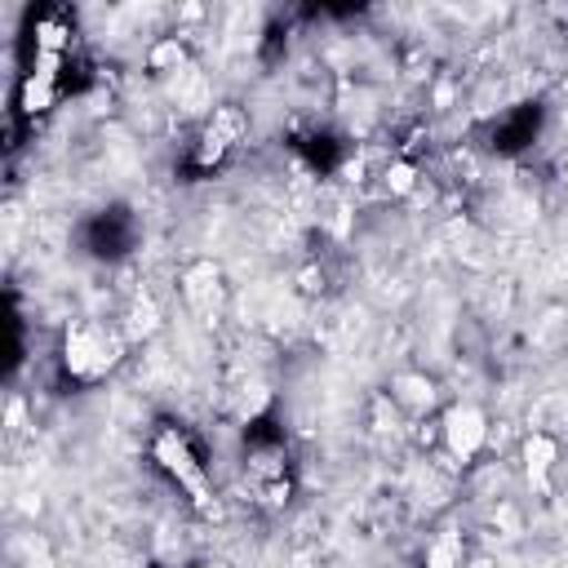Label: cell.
Here are the masks:
<instances>
[{"label":"cell","mask_w":568,"mask_h":568,"mask_svg":"<svg viewBox=\"0 0 568 568\" xmlns=\"http://www.w3.org/2000/svg\"><path fill=\"white\" fill-rule=\"evenodd\" d=\"M120 351H124V342H120V333L115 328H106V324H71L67 328V342H62V359H67V368L75 373V377H98V373H106L115 359H120Z\"/></svg>","instance_id":"1"},{"label":"cell","mask_w":568,"mask_h":568,"mask_svg":"<svg viewBox=\"0 0 568 568\" xmlns=\"http://www.w3.org/2000/svg\"><path fill=\"white\" fill-rule=\"evenodd\" d=\"M439 435H444V448L466 466L470 457H479V448L488 444L493 426L484 417L479 404H453L444 417H439Z\"/></svg>","instance_id":"2"},{"label":"cell","mask_w":568,"mask_h":568,"mask_svg":"<svg viewBox=\"0 0 568 568\" xmlns=\"http://www.w3.org/2000/svg\"><path fill=\"white\" fill-rule=\"evenodd\" d=\"M155 457L164 462V470L182 484V488H191V501L200 506V510H209V488H204V475H200V466H195V457H191V444L169 426V430H160V439H155Z\"/></svg>","instance_id":"3"},{"label":"cell","mask_w":568,"mask_h":568,"mask_svg":"<svg viewBox=\"0 0 568 568\" xmlns=\"http://www.w3.org/2000/svg\"><path fill=\"white\" fill-rule=\"evenodd\" d=\"M519 462H524L528 484H532V488H546V479H550V470H555V462H559V444H555L546 430H532V435H524V444H519Z\"/></svg>","instance_id":"4"},{"label":"cell","mask_w":568,"mask_h":568,"mask_svg":"<svg viewBox=\"0 0 568 568\" xmlns=\"http://www.w3.org/2000/svg\"><path fill=\"white\" fill-rule=\"evenodd\" d=\"M462 559H466L462 532H439V537L426 546V568H462Z\"/></svg>","instance_id":"5"},{"label":"cell","mask_w":568,"mask_h":568,"mask_svg":"<svg viewBox=\"0 0 568 568\" xmlns=\"http://www.w3.org/2000/svg\"><path fill=\"white\" fill-rule=\"evenodd\" d=\"M53 106V80H44V75H27L22 80V111L27 115H40V111H49Z\"/></svg>","instance_id":"6"},{"label":"cell","mask_w":568,"mask_h":568,"mask_svg":"<svg viewBox=\"0 0 568 568\" xmlns=\"http://www.w3.org/2000/svg\"><path fill=\"white\" fill-rule=\"evenodd\" d=\"M62 49H67V27L53 18L36 22V53H62Z\"/></svg>","instance_id":"7"},{"label":"cell","mask_w":568,"mask_h":568,"mask_svg":"<svg viewBox=\"0 0 568 568\" xmlns=\"http://www.w3.org/2000/svg\"><path fill=\"white\" fill-rule=\"evenodd\" d=\"M386 186H390V195H408L417 186V169L408 160H390L386 164Z\"/></svg>","instance_id":"8"}]
</instances>
